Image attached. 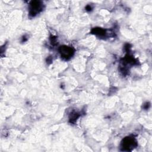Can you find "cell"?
<instances>
[{"label":"cell","instance_id":"1","mask_svg":"<svg viewBox=\"0 0 152 152\" xmlns=\"http://www.w3.org/2000/svg\"><path fill=\"white\" fill-rule=\"evenodd\" d=\"M59 53H61L62 58H65V59H68L72 56L74 50L71 47H68L67 46H62L59 48Z\"/></svg>","mask_w":152,"mask_h":152},{"label":"cell","instance_id":"2","mask_svg":"<svg viewBox=\"0 0 152 152\" xmlns=\"http://www.w3.org/2000/svg\"><path fill=\"white\" fill-rule=\"evenodd\" d=\"M136 145L137 143L135 140L130 137L125 138L122 142V147L124 150H131Z\"/></svg>","mask_w":152,"mask_h":152},{"label":"cell","instance_id":"3","mask_svg":"<svg viewBox=\"0 0 152 152\" xmlns=\"http://www.w3.org/2000/svg\"><path fill=\"white\" fill-rule=\"evenodd\" d=\"M42 9V4L39 1H33L30 4V15L34 16L37 14Z\"/></svg>","mask_w":152,"mask_h":152},{"label":"cell","instance_id":"4","mask_svg":"<svg viewBox=\"0 0 152 152\" xmlns=\"http://www.w3.org/2000/svg\"><path fill=\"white\" fill-rule=\"evenodd\" d=\"M78 115L77 113L72 112L70 115L69 119H70V120H71L72 122H73V121H75L77 119V118H78Z\"/></svg>","mask_w":152,"mask_h":152}]
</instances>
